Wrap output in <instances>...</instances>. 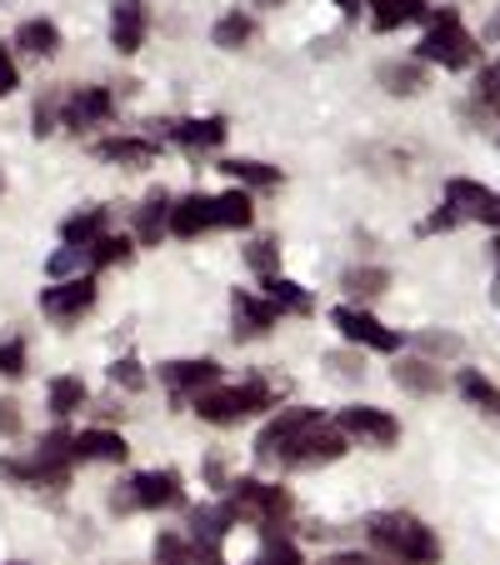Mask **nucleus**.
I'll return each mask as SVG.
<instances>
[{
	"label": "nucleus",
	"mask_w": 500,
	"mask_h": 565,
	"mask_svg": "<svg viewBox=\"0 0 500 565\" xmlns=\"http://www.w3.org/2000/svg\"><path fill=\"white\" fill-rule=\"evenodd\" d=\"M365 535H371L375 551H385L401 565H440V541L426 521H415L411 511H375L365 521Z\"/></svg>",
	"instance_id": "nucleus-1"
},
{
	"label": "nucleus",
	"mask_w": 500,
	"mask_h": 565,
	"mask_svg": "<svg viewBox=\"0 0 500 565\" xmlns=\"http://www.w3.org/2000/svg\"><path fill=\"white\" fill-rule=\"evenodd\" d=\"M276 406V385H266L260 375L241 385H211L205 395H195L191 411L205 420V426H241V420L260 416V411Z\"/></svg>",
	"instance_id": "nucleus-2"
},
{
	"label": "nucleus",
	"mask_w": 500,
	"mask_h": 565,
	"mask_svg": "<svg viewBox=\"0 0 500 565\" xmlns=\"http://www.w3.org/2000/svg\"><path fill=\"white\" fill-rule=\"evenodd\" d=\"M476 55H480V45H476V35L466 31V21H460L456 6L430 11L426 35H421V45H415V61L440 65V71H466V65H476Z\"/></svg>",
	"instance_id": "nucleus-3"
},
{
	"label": "nucleus",
	"mask_w": 500,
	"mask_h": 565,
	"mask_svg": "<svg viewBox=\"0 0 500 565\" xmlns=\"http://www.w3.org/2000/svg\"><path fill=\"white\" fill-rule=\"evenodd\" d=\"M290 505H296V501H290L286 486H270V480H260V476H235L231 491H225V511L235 515V525L245 521V525L270 531V535L286 525Z\"/></svg>",
	"instance_id": "nucleus-4"
},
{
	"label": "nucleus",
	"mask_w": 500,
	"mask_h": 565,
	"mask_svg": "<svg viewBox=\"0 0 500 565\" xmlns=\"http://www.w3.org/2000/svg\"><path fill=\"white\" fill-rule=\"evenodd\" d=\"M185 505V480L181 470L160 466V470H140V476L120 480L116 491H110V511H175Z\"/></svg>",
	"instance_id": "nucleus-5"
},
{
	"label": "nucleus",
	"mask_w": 500,
	"mask_h": 565,
	"mask_svg": "<svg viewBox=\"0 0 500 565\" xmlns=\"http://www.w3.org/2000/svg\"><path fill=\"white\" fill-rule=\"evenodd\" d=\"M320 420H326V416H320L316 406H290V411H280V416L256 436V460H260V466H276V470H280V466L290 460V450H296L300 440H306L310 430L320 426Z\"/></svg>",
	"instance_id": "nucleus-6"
},
{
	"label": "nucleus",
	"mask_w": 500,
	"mask_h": 565,
	"mask_svg": "<svg viewBox=\"0 0 500 565\" xmlns=\"http://www.w3.org/2000/svg\"><path fill=\"white\" fill-rule=\"evenodd\" d=\"M146 136L171 140V146L201 156V150H221L225 136H231V126H225V116H185V120H150Z\"/></svg>",
	"instance_id": "nucleus-7"
},
{
	"label": "nucleus",
	"mask_w": 500,
	"mask_h": 565,
	"mask_svg": "<svg viewBox=\"0 0 500 565\" xmlns=\"http://www.w3.org/2000/svg\"><path fill=\"white\" fill-rule=\"evenodd\" d=\"M116 116V96L106 86H75V90H61V126L71 136H91V130L110 126Z\"/></svg>",
	"instance_id": "nucleus-8"
},
{
	"label": "nucleus",
	"mask_w": 500,
	"mask_h": 565,
	"mask_svg": "<svg viewBox=\"0 0 500 565\" xmlns=\"http://www.w3.org/2000/svg\"><path fill=\"white\" fill-rule=\"evenodd\" d=\"M100 300V280L96 276H71V280H55V286L41 290V316L61 320V326H71V320L91 316Z\"/></svg>",
	"instance_id": "nucleus-9"
},
{
	"label": "nucleus",
	"mask_w": 500,
	"mask_h": 565,
	"mask_svg": "<svg viewBox=\"0 0 500 565\" xmlns=\"http://www.w3.org/2000/svg\"><path fill=\"white\" fill-rule=\"evenodd\" d=\"M160 385L171 391V406L185 411L195 395L221 385V361H211V355H201V361H166L160 365Z\"/></svg>",
	"instance_id": "nucleus-10"
},
{
	"label": "nucleus",
	"mask_w": 500,
	"mask_h": 565,
	"mask_svg": "<svg viewBox=\"0 0 500 565\" xmlns=\"http://www.w3.org/2000/svg\"><path fill=\"white\" fill-rule=\"evenodd\" d=\"M336 430H341L345 440H361V446H375V450H391L395 440H401V420L381 406H341Z\"/></svg>",
	"instance_id": "nucleus-11"
},
{
	"label": "nucleus",
	"mask_w": 500,
	"mask_h": 565,
	"mask_svg": "<svg viewBox=\"0 0 500 565\" xmlns=\"http://www.w3.org/2000/svg\"><path fill=\"white\" fill-rule=\"evenodd\" d=\"M330 326H336V331H341L351 345H361V351H381V355L401 351V335H395L391 326H381V320H375L365 306H336V310H330Z\"/></svg>",
	"instance_id": "nucleus-12"
},
{
	"label": "nucleus",
	"mask_w": 500,
	"mask_h": 565,
	"mask_svg": "<svg viewBox=\"0 0 500 565\" xmlns=\"http://www.w3.org/2000/svg\"><path fill=\"white\" fill-rule=\"evenodd\" d=\"M71 456H75V466H126L130 446H126V436H120V430L86 426V430H75Z\"/></svg>",
	"instance_id": "nucleus-13"
},
{
	"label": "nucleus",
	"mask_w": 500,
	"mask_h": 565,
	"mask_svg": "<svg viewBox=\"0 0 500 565\" xmlns=\"http://www.w3.org/2000/svg\"><path fill=\"white\" fill-rule=\"evenodd\" d=\"M446 205L460 215V221L500 225V195L490 191V185H480V181H466V175L446 181Z\"/></svg>",
	"instance_id": "nucleus-14"
},
{
	"label": "nucleus",
	"mask_w": 500,
	"mask_h": 565,
	"mask_svg": "<svg viewBox=\"0 0 500 565\" xmlns=\"http://www.w3.org/2000/svg\"><path fill=\"white\" fill-rule=\"evenodd\" d=\"M231 320H235V341H260V335H270L280 326V310L260 290H235Z\"/></svg>",
	"instance_id": "nucleus-15"
},
{
	"label": "nucleus",
	"mask_w": 500,
	"mask_h": 565,
	"mask_svg": "<svg viewBox=\"0 0 500 565\" xmlns=\"http://www.w3.org/2000/svg\"><path fill=\"white\" fill-rule=\"evenodd\" d=\"M215 231V195H181V201H171V221H166V235H175V241H201V235Z\"/></svg>",
	"instance_id": "nucleus-16"
},
{
	"label": "nucleus",
	"mask_w": 500,
	"mask_h": 565,
	"mask_svg": "<svg viewBox=\"0 0 500 565\" xmlns=\"http://www.w3.org/2000/svg\"><path fill=\"white\" fill-rule=\"evenodd\" d=\"M345 450H351V440L341 436V430L330 426V420H320L316 430H310L306 440H300L296 450H290V460L280 470H316V466H330V460H341Z\"/></svg>",
	"instance_id": "nucleus-17"
},
{
	"label": "nucleus",
	"mask_w": 500,
	"mask_h": 565,
	"mask_svg": "<svg viewBox=\"0 0 500 565\" xmlns=\"http://www.w3.org/2000/svg\"><path fill=\"white\" fill-rule=\"evenodd\" d=\"M150 35V11L146 0H110V45L116 55H136Z\"/></svg>",
	"instance_id": "nucleus-18"
},
{
	"label": "nucleus",
	"mask_w": 500,
	"mask_h": 565,
	"mask_svg": "<svg viewBox=\"0 0 500 565\" xmlns=\"http://www.w3.org/2000/svg\"><path fill=\"white\" fill-rule=\"evenodd\" d=\"M365 21H371V31L391 35L401 31V25H415V21H430V0H361Z\"/></svg>",
	"instance_id": "nucleus-19"
},
{
	"label": "nucleus",
	"mask_w": 500,
	"mask_h": 565,
	"mask_svg": "<svg viewBox=\"0 0 500 565\" xmlns=\"http://www.w3.org/2000/svg\"><path fill=\"white\" fill-rule=\"evenodd\" d=\"M91 150H96V160H106V166H130V171H140V166H156L160 140H150V136H106Z\"/></svg>",
	"instance_id": "nucleus-20"
},
{
	"label": "nucleus",
	"mask_w": 500,
	"mask_h": 565,
	"mask_svg": "<svg viewBox=\"0 0 500 565\" xmlns=\"http://www.w3.org/2000/svg\"><path fill=\"white\" fill-rule=\"evenodd\" d=\"M156 565H225L221 551L191 541L185 531H160L156 535Z\"/></svg>",
	"instance_id": "nucleus-21"
},
{
	"label": "nucleus",
	"mask_w": 500,
	"mask_h": 565,
	"mask_svg": "<svg viewBox=\"0 0 500 565\" xmlns=\"http://www.w3.org/2000/svg\"><path fill=\"white\" fill-rule=\"evenodd\" d=\"M106 231H110V205H86V211H75L61 221V241L75 250H91Z\"/></svg>",
	"instance_id": "nucleus-22"
},
{
	"label": "nucleus",
	"mask_w": 500,
	"mask_h": 565,
	"mask_svg": "<svg viewBox=\"0 0 500 565\" xmlns=\"http://www.w3.org/2000/svg\"><path fill=\"white\" fill-rule=\"evenodd\" d=\"M171 191H150L146 205L136 211L130 221V235H136V246H160V235H166V221H171Z\"/></svg>",
	"instance_id": "nucleus-23"
},
{
	"label": "nucleus",
	"mask_w": 500,
	"mask_h": 565,
	"mask_svg": "<svg viewBox=\"0 0 500 565\" xmlns=\"http://www.w3.org/2000/svg\"><path fill=\"white\" fill-rule=\"evenodd\" d=\"M45 406H51L55 420H71L75 411L91 406V385L81 381V375H51V385H45Z\"/></svg>",
	"instance_id": "nucleus-24"
},
{
	"label": "nucleus",
	"mask_w": 500,
	"mask_h": 565,
	"mask_svg": "<svg viewBox=\"0 0 500 565\" xmlns=\"http://www.w3.org/2000/svg\"><path fill=\"white\" fill-rule=\"evenodd\" d=\"M15 45L25 55H35V61H55L61 55V25L45 21V15H31V21L15 25Z\"/></svg>",
	"instance_id": "nucleus-25"
},
{
	"label": "nucleus",
	"mask_w": 500,
	"mask_h": 565,
	"mask_svg": "<svg viewBox=\"0 0 500 565\" xmlns=\"http://www.w3.org/2000/svg\"><path fill=\"white\" fill-rule=\"evenodd\" d=\"M136 235H130V231H106V235H100V241H96V246H91L86 250V266H91V276H96V270H116V266H130V260H136Z\"/></svg>",
	"instance_id": "nucleus-26"
},
{
	"label": "nucleus",
	"mask_w": 500,
	"mask_h": 565,
	"mask_svg": "<svg viewBox=\"0 0 500 565\" xmlns=\"http://www.w3.org/2000/svg\"><path fill=\"white\" fill-rule=\"evenodd\" d=\"M456 391H460V401H466V406L480 411V416L500 420V385L490 381V375H480L476 365H466V371L456 375Z\"/></svg>",
	"instance_id": "nucleus-27"
},
{
	"label": "nucleus",
	"mask_w": 500,
	"mask_h": 565,
	"mask_svg": "<svg viewBox=\"0 0 500 565\" xmlns=\"http://www.w3.org/2000/svg\"><path fill=\"white\" fill-rule=\"evenodd\" d=\"M260 296H266L270 306L280 310V316H310V310H316L310 290H306V286H296L290 276H266V280H260Z\"/></svg>",
	"instance_id": "nucleus-28"
},
{
	"label": "nucleus",
	"mask_w": 500,
	"mask_h": 565,
	"mask_svg": "<svg viewBox=\"0 0 500 565\" xmlns=\"http://www.w3.org/2000/svg\"><path fill=\"white\" fill-rule=\"evenodd\" d=\"M256 225V201H251V191H225L215 195V231H251Z\"/></svg>",
	"instance_id": "nucleus-29"
},
{
	"label": "nucleus",
	"mask_w": 500,
	"mask_h": 565,
	"mask_svg": "<svg viewBox=\"0 0 500 565\" xmlns=\"http://www.w3.org/2000/svg\"><path fill=\"white\" fill-rule=\"evenodd\" d=\"M395 385L401 391H411V395H440L446 391V375H440V365H430V361H395Z\"/></svg>",
	"instance_id": "nucleus-30"
},
{
	"label": "nucleus",
	"mask_w": 500,
	"mask_h": 565,
	"mask_svg": "<svg viewBox=\"0 0 500 565\" xmlns=\"http://www.w3.org/2000/svg\"><path fill=\"white\" fill-rule=\"evenodd\" d=\"M231 525H235V515L225 511V505H195V511H191V541L221 551V541L231 535Z\"/></svg>",
	"instance_id": "nucleus-31"
},
{
	"label": "nucleus",
	"mask_w": 500,
	"mask_h": 565,
	"mask_svg": "<svg viewBox=\"0 0 500 565\" xmlns=\"http://www.w3.org/2000/svg\"><path fill=\"white\" fill-rule=\"evenodd\" d=\"M215 171H225L241 191H276L280 185V171L276 166H266V160H221Z\"/></svg>",
	"instance_id": "nucleus-32"
},
{
	"label": "nucleus",
	"mask_w": 500,
	"mask_h": 565,
	"mask_svg": "<svg viewBox=\"0 0 500 565\" xmlns=\"http://www.w3.org/2000/svg\"><path fill=\"white\" fill-rule=\"evenodd\" d=\"M251 41H256V15L245 11H225L211 31V45H221V51H245Z\"/></svg>",
	"instance_id": "nucleus-33"
},
{
	"label": "nucleus",
	"mask_w": 500,
	"mask_h": 565,
	"mask_svg": "<svg viewBox=\"0 0 500 565\" xmlns=\"http://www.w3.org/2000/svg\"><path fill=\"white\" fill-rule=\"evenodd\" d=\"M341 286L365 306V300H375L385 286H391V270H381V266H355V270H345V276H341ZM355 300H351V306H355Z\"/></svg>",
	"instance_id": "nucleus-34"
},
{
	"label": "nucleus",
	"mask_w": 500,
	"mask_h": 565,
	"mask_svg": "<svg viewBox=\"0 0 500 565\" xmlns=\"http://www.w3.org/2000/svg\"><path fill=\"white\" fill-rule=\"evenodd\" d=\"M381 86L391 90V96H415V90L426 86V71H421V65L415 61H391V65H381Z\"/></svg>",
	"instance_id": "nucleus-35"
},
{
	"label": "nucleus",
	"mask_w": 500,
	"mask_h": 565,
	"mask_svg": "<svg viewBox=\"0 0 500 565\" xmlns=\"http://www.w3.org/2000/svg\"><path fill=\"white\" fill-rule=\"evenodd\" d=\"M25 365H31V345H25V335H6V341H0V375H6V381H21Z\"/></svg>",
	"instance_id": "nucleus-36"
},
{
	"label": "nucleus",
	"mask_w": 500,
	"mask_h": 565,
	"mask_svg": "<svg viewBox=\"0 0 500 565\" xmlns=\"http://www.w3.org/2000/svg\"><path fill=\"white\" fill-rule=\"evenodd\" d=\"M245 266L256 270V280L280 276V241H256V246H245Z\"/></svg>",
	"instance_id": "nucleus-37"
},
{
	"label": "nucleus",
	"mask_w": 500,
	"mask_h": 565,
	"mask_svg": "<svg viewBox=\"0 0 500 565\" xmlns=\"http://www.w3.org/2000/svg\"><path fill=\"white\" fill-rule=\"evenodd\" d=\"M31 120H35V136H51V130H61V90H45L41 100H35V110H31Z\"/></svg>",
	"instance_id": "nucleus-38"
},
{
	"label": "nucleus",
	"mask_w": 500,
	"mask_h": 565,
	"mask_svg": "<svg viewBox=\"0 0 500 565\" xmlns=\"http://www.w3.org/2000/svg\"><path fill=\"white\" fill-rule=\"evenodd\" d=\"M106 375H110V385H120V391H146V371H140V361H130V355H120V361H110L106 365Z\"/></svg>",
	"instance_id": "nucleus-39"
},
{
	"label": "nucleus",
	"mask_w": 500,
	"mask_h": 565,
	"mask_svg": "<svg viewBox=\"0 0 500 565\" xmlns=\"http://www.w3.org/2000/svg\"><path fill=\"white\" fill-rule=\"evenodd\" d=\"M81 260H86V250L65 246V250H55V256L45 260V270H51L55 280H71V276H81Z\"/></svg>",
	"instance_id": "nucleus-40"
},
{
	"label": "nucleus",
	"mask_w": 500,
	"mask_h": 565,
	"mask_svg": "<svg viewBox=\"0 0 500 565\" xmlns=\"http://www.w3.org/2000/svg\"><path fill=\"white\" fill-rule=\"evenodd\" d=\"M251 565H306V561H300V551H296L290 541H270Z\"/></svg>",
	"instance_id": "nucleus-41"
},
{
	"label": "nucleus",
	"mask_w": 500,
	"mask_h": 565,
	"mask_svg": "<svg viewBox=\"0 0 500 565\" xmlns=\"http://www.w3.org/2000/svg\"><path fill=\"white\" fill-rule=\"evenodd\" d=\"M21 90V65H15L11 45H0V96H15Z\"/></svg>",
	"instance_id": "nucleus-42"
},
{
	"label": "nucleus",
	"mask_w": 500,
	"mask_h": 565,
	"mask_svg": "<svg viewBox=\"0 0 500 565\" xmlns=\"http://www.w3.org/2000/svg\"><path fill=\"white\" fill-rule=\"evenodd\" d=\"M0 436H21V406L15 401H0Z\"/></svg>",
	"instance_id": "nucleus-43"
},
{
	"label": "nucleus",
	"mask_w": 500,
	"mask_h": 565,
	"mask_svg": "<svg viewBox=\"0 0 500 565\" xmlns=\"http://www.w3.org/2000/svg\"><path fill=\"white\" fill-rule=\"evenodd\" d=\"M421 345H426V351H440V355H460V335H436V331H426V335H421Z\"/></svg>",
	"instance_id": "nucleus-44"
},
{
	"label": "nucleus",
	"mask_w": 500,
	"mask_h": 565,
	"mask_svg": "<svg viewBox=\"0 0 500 565\" xmlns=\"http://www.w3.org/2000/svg\"><path fill=\"white\" fill-rule=\"evenodd\" d=\"M336 6H341L345 15H361V0H336Z\"/></svg>",
	"instance_id": "nucleus-45"
},
{
	"label": "nucleus",
	"mask_w": 500,
	"mask_h": 565,
	"mask_svg": "<svg viewBox=\"0 0 500 565\" xmlns=\"http://www.w3.org/2000/svg\"><path fill=\"white\" fill-rule=\"evenodd\" d=\"M256 6H266V11H270V6H280V0H256Z\"/></svg>",
	"instance_id": "nucleus-46"
},
{
	"label": "nucleus",
	"mask_w": 500,
	"mask_h": 565,
	"mask_svg": "<svg viewBox=\"0 0 500 565\" xmlns=\"http://www.w3.org/2000/svg\"><path fill=\"white\" fill-rule=\"evenodd\" d=\"M496 256H500V235H496Z\"/></svg>",
	"instance_id": "nucleus-47"
},
{
	"label": "nucleus",
	"mask_w": 500,
	"mask_h": 565,
	"mask_svg": "<svg viewBox=\"0 0 500 565\" xmlns=\"http://www.w3.org/2000/svg\"><path fill=\"white\" fill-rule=\"evenodd\" d=\"M6 565H25V561H6Z\"/></svg>",
	"instance_id": "nucleus-48"
},
{
	"label": "nucleus",
	"mask_w": 500,
	"mask_h": 565,
	"mask_svg": "<svg viewBox=\"0 0 500 565\" xmlns=\"http://www.w3.org/2000/svg\"><path fill=\"white\" fill-rule=\"evenodd\" d=\"M0 191H6V175H0Z\"/></svg>",
	"instance_id": "nucleus-49"
}]
</instances>
